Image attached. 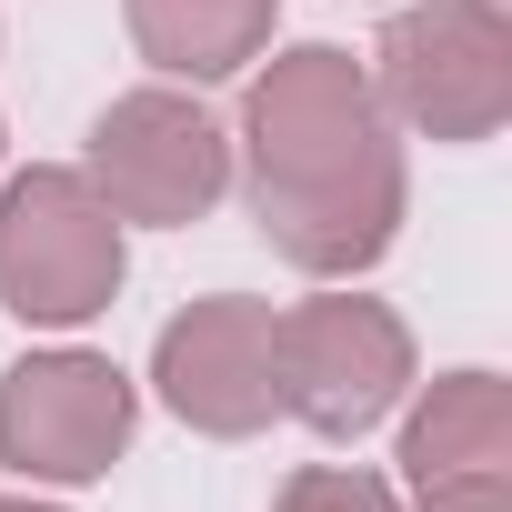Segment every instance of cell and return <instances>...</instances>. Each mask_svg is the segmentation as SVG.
Returning <instances> with one entry per match:
<instances>
[{
	"instance_id": "6da1fadb",
	"label": "cell",
	"mask_w": 512,
	"mask_h": 512,
	"mask_svg": "<svg viewBox=\"0 0 512 512\" xmlns=\"http://www.w3.org/2000/svg\"><path fill=\"white\" fill-rule=\"evenodd\" d=\"M231 151H241L251 221H262V241L292 272L362 282L402 241L412 171H402V141H392V121L372 101V71L342 41L262 51V71H251V91H241Z\"/></svg>"
},
{
	"instance_id": "7a4b0ae2",
	"label": "cell",
	"mask_w": 512,
	"mask_h": 512,
	"mask_svg": "<svg viewBox=\"0 0 512 512\" xmlns=\"http://www.w3.org/2000/svg\"><path fill=\"white\" fill-rule=\"evenodd\" d=\"M131 221L81 181V161H31L0 181V312L31 332H81L131 282Z\"/></svg>"
},
{
	"instance_id": "3957f363",
	"label": "cell",
	"mask_w": 512,
	"mask_h": 512,
	"mask_svg": "<svg viewBox=\"0 0 512 512\" xmlns=\"http://www.w3.org/2000/svg\"><path fill=\"white\" fill-rule=\"evenodd\" d=\"M272 372H282V412L322 442H362L412 402V322L372 292H312L272 322Z\"/></svg>"
},
{
	"instance_id": "277c9868",
	"label": "cell",
	"mask_w": 512,
	"mask_h": 512,
	"mask_svg": "<svg viewBox=\"0 0 512 512\" xmlns=\"http://www.w3.org/2000/svg\"><path fill=\"white\" fill-rule=\"evenodd\" d=\"M372 101L382 121L422 131V141H492L512 121V31L462 11V0H402L372 41Z\"/></svg>"
},
{
	"instance_id": "5b68a950",
	"label": "cell",
	"mask_w": 512,
	"mask_h": 512,
	"mask_svg": "<svg viewBox=\"0 0 512 512\" xmlns=\"http://www.w3.org/2000/svg\"><path fill=\"white\" fill-rule=\"evenodd\" d=\"M81 181L111 201V221H151V231H191L221 191H231V131L181 91V81H141L91 121V161Z\"/></svg>"
},
{
	"instance_id": "8992f818",
	"label": "cell",
	"mask_w": 512,
	"mask_h": 512,
	"mask_svg": "<svg viewBox=\"0 0 512 512\" xmlns=\"http://www.w3.org/2000/svg\"><path fill=\"white\" fill-rule=\"evenodd\" d=\"M131 422H141V382L111 352L51 342L0 372V462L21 482H51V492L101 482L131 452Z\"/></svg>"
},
{
	"instance_id": "52a82bcc",
	"label": "cell",
	"mask_w": 512,
	"mask_h": 512,
	"mask_svg": "<svg viewBox=\"0 0 512 512\" xmlns=\"http://www.w3.org/2000/svg\"><path fill=\"white\" fill-rule=\"evenodd\" d=\"M272 302H251V292H211L191 312L161 322L151 342V392L171 422H191L201 442H251V432H272L282 412V372H272Z\"/></svg>"
},
{
	"instance_id": "ba28073f",
	"label": "cell",
	"mask_w": 512,
	"mask_h": 512,
	"mask_svg": "<svg viewBox=\"0 0 512 512\" xmlns=\"http://www.w3.org/2000/svg\"><path fill=\"white\" fill-rule=\"evenodd\" d=\"M402 492H452V482H512V392L502 372H442L402 412Z\"/></svg>"
},
{
	"instance_id": "9c48e42d",
	"label": "cell",
	"mask_w": 512,
	"mask_h": 512,
	"mask_svg": "<svg viewBox=\"0 0 512 512\" xmlns=\"http://www.w3.org/2000/svg\"><path fill=\"white\" fill-rule=\"evenodd\" d=\"M121 21H131V51L161 81L201 91V81H231L272 51L282 0H121Z\"/></svg>"
},
{
	"instance_id": "30bf717a",
	"label": "cell",
	"mask_w": 512,
	"mask_h": 512,
	"mask_svg": "<svg viewBox=\"0 0 512 512\" xmlns=\"http://www.w3.org/2000/svg\"><path fill=\"white\" fill-rule=\"evenodd\" d=\"M272 512H412L382 472H362V462H302L282 492H272Z\"/></svg>"
},
{
	"instance_id": "8fae6325",
	"label": "cell",
	"mask_w": 512,
	"mask_h": 512,
	"mask_svg": "<svg viewBox=\"0 0 512 512\" xmlns=\"http://www.w3.org/2000/svg\"><path fill=\"white\" fill-rule=\"evenodd\" d=\"M412 512H512V482H452V492H412Z\"/></svg>"
},
{
	"instance_id": "7c38bea8",
	"label": "cell",
	"mask_w": 512,
	"mask_h": 512,
	"mask_svg": "<svg viewBox=\"0 0 512 512\" xmlns=\"http://www.w3.org/2000/svg\"><path fill=\"white\" fill-rule=\"evenodd\" d=\"M462 11H482V21H502V31H512V0H462Z\"/></svg>"
},
{
	"instance_id": "4fadbf2b",
	"label": "cell",
	"mask_w": 512,
	"mask_h": 512,
	"mask_svg": "<svg viewBox=\"0 0 512 512\" xmlns=\"http://www.w3.org/2000/svg\"><path fill=\"white\" fill-rule=\"evenodd\" d=\"M0 512H61V502H31V492H11V502H0Z\"/></svg>"
},
{
	"instance_id": "5bb4252c",
	"label": "cell",
	"mask_w": 512,
	"mask_h": 512,
	"mask_svg": "<svg viewBox=\"0 0 512 512\" xmlns=\"http://www.w3.org/2000/svg\"><path fill=\"white\" fill-rule=\"evenodd\" d=\"M0 141H11V131H0Z\"/></svg>"
}]
</instances>
